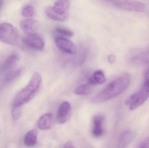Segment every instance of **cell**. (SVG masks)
I'll return each instance as SVG.
<instances>
[{
    "mask_svg": "<svg viewBox=\"0 0 149 148\" xmlns=\"http://www.w3.org/2000/svg\"><path fill=\"white\" fill-rule=\"evenodd\" d=\"M55 43L58 48L61 51L71 54H74L76 53V47L70 40L64 36H57L55 39Z\"/></svg>",
    "mask_w": 149,
    "mask_h": 148,
    "instance_id": "obj_8",
    "label": "cell"
},
{
    "mask_svg": "<svg viewBox=\"0 0 149 148\" xmlns=\"http://www.w3.org/2000/svg\"><path fill=\"white\" fill-rule=\"evenodd\" d=\"M22 114L21 107H13L12 115L13 119L17 120L20 118Z\"/></svg>",
    "mask_w": 149,
    "mask_h": 148,
    "instance_id": "obj_23",
    "label": "cell"
},
{
    "mask_svg": "<svg viewBox=\"0 0 149 148\" xmlns=\"http://www.w3.org/2000/svg\"><path fill=\"white\" fill-rule=\"evenodd\" d=\"M64 148H75L73 143L71 141H68L65 142L64 146Z\"/></svg>",
    "mask_w": 149,
    "mask_h": 148,
    "instance_id": "obj_27",
    "label": "cell"
},
{
    "mask_svg": "<svg viewBox=\"0 0 149 148\" xmlns=\"http://www.w3.org/2000/svg\"><path fill=\"white\" fill-rule=\"evenodd\" d=\"M144 81L149 82V67L147 68L144 72Z\"/></svg>",
    "mask_w": 149,
    "mask_h": 148,
    "instance_id": "obj_26",
    "label": "cell"
},
{
    "mask_svg": "<svg viewBox=\"0 0 149 148\" xmlns=\"http://www.w3.org/2000/svg\"><path fill=\"white\" fill-rule=\"evenodd\" d=\"M131 82V75L124 73L112 81L92 99V102L102 103L115 98L127 89Z\"/></svg>",
    "mask_w": 149,
    "mask_h": 148,
    "instance_id": "obj_1",
    "label": "cell"
},
{
    "mask_svg": "<svg viewBox=\"0 0 149 148\" xmlns=\"http://www.w3.org/2000/svg\"><path fill=\"white\" fill-rule=\"evenodd\" d=\"M108 61L111 64L114 63L116 61V57L113 55H109L108 56Z\"/></svg>",
    "mask_w": 149,
    "mask_h": 148,
    "instance_id": "obj_25",
    "label": "cell"
},
{
    "mask_svg": "<svg viewBox=\"0 0 149 148\" xmlns=\"http://www.w3.org/2000/svg\"><path fill=\"white\" fill-rule=\"evenodd\" d=\"M56 31L58 34L66 37H72L73 36V32L70 30L65 27L61 26H57L56 27Z\"/></svg>",
    "mask_w": 149,
    "mask_h": 148,
    "instance_id": "obj_22",
    "label": "cell"
},
{
    "mask_svg": "<svg viewBox=\"0 0 149 148\" xmlns=\"http://www.w3.org/2000/svg\"><path fill=\"white\" fill-rule=\"evenodd\" d=\"M53 124V116L51 113H47L41 116L38 122V126L41 130L50 129Z\"/></svg>",
    "mask_w": 149,
    "mask_h": 148,
    "instance_id": "obj_15",
    "label": "cell"
},
{
    "mask_svg": "<svg viewBox=\"0 0 149 148\" xmlns=\"http://www.w3.org/2000/svg\"><path fill=\"white\" fill-rule=\"evenodd\" d=\"M70 1L59 0L56 1L52 7L54 10L59 14L68 16V12L70 9Z\"/></svg>",
    "mask_w": 149,
    "mask_h": 148,
    "instance_id": "obj_14",
    "label": "cell"
},
{
    "mask_svg": "<svg viewBox=\"0 0 149 148\" xmlns=\"http://www.w3.org/2000/svg\"><path fill=\"white\" fill-rule=\"evenodd\" d=\"M103 117L102 115L98 114L93 117L92 134L95 138H100L103 135Z\"/></svg>",
    "mask_w": 149,
    "mask_h": 148,
    "instance_id": "obj_10",
    "label": "cell"
},
{
    "mask_svg": "<svg viewBox=\"0 0 149 148\" xmlns=\"http://www.w3.org/2000/svg\"><path fill=\"white\" fill-rule=\"evenodd\" d=\"M149 97V82L144 81L140 90L127 99L126 105L130 110H134L141 106Z\"/></svg>",
    "mask_w": 149,
    "mask_h": 148,
    "instance_id": "obj_3",
    "label": "cell"
},
{
    "mask_svg": "<svg viewBox=\"0 0 149 148\" xmlns=\"http://www.w3.org/2000/svg\"><path fill=\"white\" fill-rule=\"evenodd\" d=\"M110 2L115 7L127 11L142 12L146 9V5L144 3L137 1L116 0Z\"/></svg>",
    "mask_w": 149,
    "mask_h": 148,
    "instance_id": "obj_6",
    "label": "cell"
},
{
    "mask_svg": "<svg viewBox=\"0 0 149 148\" xmlns=\"http://www.w3.org/2000/svg\"><path fill=\"white\" fill-rule=\"evenodd\" d=\"M22 41L27 47L35 50H42L45 46L43 36L38 33L26 34Z\"/></svg>",
    "mask_w": 149,
    "mask_h": 148,
    "instance_id": "obj_5",
    "label": "cell"
},
{
    "mask_svg": "<svg viewBox=\"0 0 149 148\" xmlns=\"http://www.w3.org/2000/svg\"><path fill=\"white\" fill-rule=\"evenodd\" d=\"M71 107L68 102H63L59 106L57 113V120L60 124L66 123L71 117Z\"/></svg>",
    "mask_w": 149,
    "mask_h": 148,
    "instance_id": "obj_9",
    "label": "cell"
},
{
    "mask_svg": "<svg viewBox=\"0 0 149 148\" xmlns=\"http://www.w3.org/2000/svg\"></svg>",
    "mask_w": 149,
    "mask_h": 148,
    "instance_id": "obj_29",
    "label": "cell"
},
{
    "mask_svg": "<svg viewBox=\"0 0 149 148\" xmlns=\"http://www.w3.org/2000/svg\"><path fill=\"white\" fill-rule=\"evenodd\" d=\"M22 14L24 17L30 18L33 17L35 14V10L32 5H26L22 10Z\"/></svg>",
    "mask_w": 149,
    "mask_h": 148,
    "instance_id": "obj_21",
    "label": "cell"
},
{
    "mask_svg": "<svg viewBox=\"0 0 149 148\" xmlns=\"http://www.w3.org/2000/svg\"><path fill=\"white\" fill-rule=\"evenodd\" d=\"M138 148H149V137L142 142Z\"/></svg>",
    "mask_w": 149,
    "mask_h": 148,
    "instance_id": "obj_24",
    "label": "cell"
},
{
    "mask_svg": "<svg viewBox=\"0 0 149 148\" xmlns=\"http://www.w3.org/2000/svg\"><path fill=\"white\" fill-rule=\"evenodd\" d=\"M19 60L18 54H12L0 65V83L4 76L13 70Z\"/></svg>",
    "mask_w": 149,
    "mask_h": 148,
    "instance_id": "obj_7",
    "label": "cell"
},
{
    "mask_svg": "<svg viewBox=\"0 0 149 148\" xmlns=\"http://www.w3.org/2000/svg\"><path fill=\"white\" fill-rule=\"evenodd\" d=\"M107 81V78L103 71L101 70H97L88 78L87 83L90 85H100L105 83Z\"/></svg>",
    "mask_w": 149,
    "mask_h": 148,
    "instance_id": "obj_16",
    "label": "cell"
},
{
    "mask_svg": "<svg viewBox=\"0 0 149 148\" xmlns=\"http://www.w3.org/2000/svg\"><path fill=\"white\" fill-rule=\"evenodd\" d=\"M22 69L20 68L14 69L5 75L0 83V89L3 86L8 85L17 80L21 76Z\"/></svg>",
    "mask_w": 149,
    "mask_h": 148,
    "instance_id": "obj_13",
    "label": "cell"
},
{
    "mask_svg": "<svg viewBox=\"0 0 149 148\" xmlns=\"http://www.w3.org/2000/svg\"><path fill=\"white\" fill-rule=\"evenodd\" d=\"M3 4V1H0V11H1V9Z\"/></svg>",
    "mask_w": 149,
    "mask_h": 148,
    "instance_id": "obj_28",
    "label": "cell"
},
{
    "mask_svg": "<svg viewBox=\"0 0 149 148\" xmlns=\"http://www.w3.org/2000/svg\"><path fill=\"white\" fill-rule=\"evenodd\" d=\"M45 13L46 16L51 19L58 21H65L68 17L58 14L53 9L52 6L47 7L45 10Z\"/></svg>",
    "mask_w": 149,
    "mask_h": 148,
    "instance_id": "obj_18",
    "label": "cell"
},
{
    "mask_svg": "<svg viewBox=\"0 0 149 148\" xmlns=\"http://www.w3.org/2000/svg\"><path fill=\"white\" fill-rule=\"evenodd\" d=\"M38 133L36 129L30 130L25 134L24 139V145L27 147H32L36 144Z\"/></svg>",
    "mask_w": 149,
    "mask_h": 148,
    "instance_id": "obj_17",
    "label": "cell"
},
{
    "mask_svg": "<svg viewBox=\"0 0 149 148\" xmlns=\"http://www.w3.org/2000/svg\"><path fill=\"white\" fill-rule=\"evenodd\" d=\"M135 132L131 129L124 130L120 135L118 140V148H126L135 138Z\"/></svg>",
    "mask_w": 149,
    "mask_h": 148,
    "instance_id": "obj_11",
    "label": "cell"
},
{
    "mask_svg": "<svg viewBox=\"0 0 149 148\" xmlns=\"http://www.w3.org/2000/svg\"><path fill=\"white\" fill-rule=\"evenodd\" d=\"M132 60L134 61L149 63V50L143 51L135 55L132 57Z\"/></svg>",
    "mask_w": 149,
    "mask_h": 148,
    "instance_id": "obj_20",
    "label": "cell"
},
{
    "mask_svg": "<svg viewBox=\"0 0 149 148\" xmlns=\"http://www.w3.org/2000/svg\"><path fill=\"white\" fill-rule=\"evenodd\" d=\"M19 40V33L12 24L8 23L0 24V41L6 44L15 45Z\"/></svg>",
    "mask_w": 149,
    "mask_h": 148,
    "instance_id": "obj_4",
    "label": "cell"
},
{
    "mask_svg": "<svg viewBox=\"0 0 149 148\" xmlns=\"http://www.w3.org/2000/svg\"><path fill=\"white\" fill-rule=\"evenodd\" d=\"M42 83V76L39 73L35 72L28 84L15 96L13 107H22L31 101L39 91Z\"/></svg>",
    "mask_w": 149,
    "mask_h": 148,
    "instance_id": "obj_2",
    "label": "cell"
},
{
    "mask_svg": "<svg viewBox=\"0 0 149 148\" xmlns=\"http://www.w3.org/2000/svg\"><path fill=\"white\" fill-rule=\"evenodd\" d=\"M93 87L87 83L81 84L76 88L74 90V93L78 95H87L91 93L93 90Z\"/></svg>",
    "mask_w": 149,
    "mask_h": 148,
    "instance_id": "obj_19",
    "label": "cell"
},
{
    "mask_svg": "<svg viewBox=\"0 0 149 148\" xmlns=\"http://www.w3.org/2000/svg\"><path fill=\"white\" fill-rule=\"evenodd\" d=\"M20 27L26 34L37 33L39 28L38 22L34 19L27 18L22 21L20 23Z\"/></svg>",
    "mask_w": 149,
    "mask_h": 148,
    "instance_id": "obj_12",
    "label": "cell"
}]
</instances>
